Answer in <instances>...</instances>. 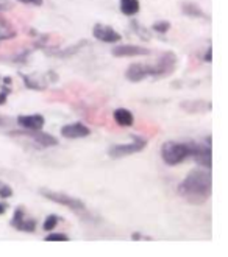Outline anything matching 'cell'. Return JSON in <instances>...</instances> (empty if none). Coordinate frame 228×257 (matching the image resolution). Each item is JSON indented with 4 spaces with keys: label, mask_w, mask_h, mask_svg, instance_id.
Instances as JSON below:
<instances>
[{
    "label": "cell",
    "mask_w": 228,
    "mask_h": 257,
    "mask_svg": "<svg viewBox=\"0 0 228 257\" xmlns=\"http://www.w3.org/2000/svg\"><path fill=\"white\" fill-rule=\"evenodd\" d=\"M0 123H2V118H0Z\"/></svg>",
    "instance_id": "obj_26"
},
{
    "label": "cell",
    "mask_w": 228,
    "mask_h": 257,
    "mask_svg": "<svg viewBox=\"0 0 228 257\" xmlns=\"http://www.w3.org/2000/svg\"><path fill=\"white\" fill-rule=\"evenodd\" d=\"M125 77L131 83H139V81L145 80L147 77H150L149 75V64H139V62L131 64V66L127 69Z\"/></svg>",
    "instance_id": "obj_13"
},
{
    "label": "cell",
    "mask_w": 228,
    "mask_h": 257,
    "mask_svg": "<svg viewBox=\"0 0 228 257\" xmlns=\"http://www.w3.org/2000/svg\"><path fill=\"white\" fill-rule=\"evenodd\" d=\"M93 34L96 39L106 42V44H114V42L122 41V34L119 31H116L109 25H103V24H97L93 30Z\"/></svg>",
    "instance_id": "obj_10"
},
{
    "label": "cell",
    "mask_w": 228,
    "mask_h": 257,
    "mask_svg": "<svg viewBox=\"0 0 228 257\" xmlns=\"http://www.w3.org/2000/svg\"><path fill=\"white\" fill-rule=\"evenodd\" d=\"M152 29L157 33H167L170 30V22L169 21H160L157 24H153Z\"/></svg>",
    "instance_id": "obj_19"
},
{
    "label": "cell",
    "mask_w": 228,
    "mask_h": 257,
    "mask_svg": "<svg viewBox=\"0 0 228 257\" xmlns=\"http://www.w3.org/2000/svg\"><path fill=\"white\" fill-rule=\"evenodd\" d=\"M5 210H6V204L0 203V215H2V214H5Z\"/></svg>",
    "instance_id": "obj_25"
},
{
    "label": "cell",
    "mask_w": 228,
    "mask_h": 257,
    "mask_svg": "<svg viewBox=\"0 0 228 257\" xmlns=\"http://www.w3.org/2000/svg\"><path fill=\"white\" fill-rule=\"evenodd\" d=\"M58 215H49L47 218H45V222H44V225H42V229L44 231H47V232H50V231H53L55 228H57V225H58Z\"/></svg>",
    "instance_id": "obj_18"
},
{
    "label": "cell",
    "mask_w": 228,
    "mask_h": 257,
    "mask_svg": "<svg viewBox=\"0 0 228 257\" xmlns=\"http://www.w3.org/2000/svg\"><path fill=\"white\" fill-rule=\"evenodd\" d=\"M198 165H202L205 169L211 170L213 165V150H211V137H208L206 142L197 143L194 142L193 145V156H191Z\"/></svg>",
    "instance_id": "obj_7"
},
{
    "label": "cell",
    "mask_w": 228,
    "mask_h": 257,
    "mask_svg": "<svg viewBox=\"0 0 228 257\" xmlns=\"http://www.w3.org/2000/svg\"><path fill=\"white\" fill-rule=\"evenodd\" d=\"M181 109H185L186 113L191 114H198V113H205L211 109V103L203 102V100H195V102H183L181 103Z\"/></svg>",
    "instance_id": "obj_14"
},
{
    "label": "cell",
    "mask_w": 228,
    "mask_h": 257,
    "mask_svg": "<svg viewBox=\"0 0 228 257\" xmlns=\"http://www.w3.org/2000/svg\"><path fill=\"white\" fill-rule=\"evenodd\" d=\"M8 94H10V89H8V87H3V90H2V92H0V105H5V103H6Z\"/></svg>",
    "instance_id": "obj_22"
},
{
    "label": "cell",
    "mask_w": 228,
    "mask_h": 257,
    "mask_svg": "<svg viewBox=\"0 0 228 257\" xmlns=\"http://www.w3.org/2000/svg\"><path fill=\"white\" fill-rule=\"evenodd\" d=\"M11 136L16 137H24V139L30 141L32 143H34L38 148H49V146H55L58 145V141L55 139L53 136L47 134V133H42L41 130L38 131H30V130H24V131H13L10 133Z\"/></svg>",
    "instance_id": "obj_6"
},
{
    "label": "cell",
    "mask_w": 228,
    "mask_h": 257,
    "mask_svg": "<svg viewBox=\"0 0 228 257\" xmlns=\"http://www.w3.org/2000/svg\"><path fill=\"white\" fill-rule=\"evenodd\" d=\"M183 13L189 17H205L203 10L195 3H185L183 5Z\"/></svg>",
    "instance_id": "obj_17"
},
{
    "label": "cell",
    "mask_w": 228,
    "mask_h": 257,
    "mask_svg": "<svg viewBox=\"0 0 228 257\" xmlns=\"http://www.w3.org/2000/svg\"><path fill=\"white\" fill-rule=\"evenodd\" d=\"M113 117H114L116 123H117V125H121V126H131L133 122H134L133 114L129 111V109H124V108L116 109L114 114H113Z\"/></svg>",
    "instance_id": "obj_15"
},
{
    "label": "cell",
    "mask_w": 228,
    "mask_h": 257,
    "mask_svg": "<svg viewBox=\"0 0 228 257\" xmlns=\"http://www.w3.org/2000/svg\"><path fill=\"white\" fill-rule=\"evenodd\" d=\"M39 194L47 198L50 201H53V203H57L60 206H66L69 207L70 210H74V212H80V210H85V203L78 198H74L70 195H66L63 194V192H57V190H47V189H42L39 190Z\"/></svg>",
    "instance_id": "obj_3"
},
{
    "label": "cell",
    "mask_w": 228,
    "mask_h": 257,
    "mask_svg": "<svg viewBox=\"0 0 228 257\" xmlns=\"http://www.w3.org/2000/svg\"><path fill=\"white\" fill-rule=\"evenodd\" d=\"M0 197H2L3 200L13 197V189L10 186H6V184H2L0 186Z\"/></svg>",
    "instance_id": "obj_21"
},
{
    "label": "cell",
    "mask_w": 228,
    "mask_h": 257,
    "mask_svg": "<svg viewBox=\"0 0 228 257\" xmlns=\"http://www.w3.org/2000/svg\"><path fill=\"white\" fill-rule=\"evenodd\" d=\"M19 2L27 3V5H36V6L42 5V0H19Z\"/></svg>",
    "instance_id": "obj_23"
},
{
    "label": "cell",
    "mask_w": 228,
    "mask_h": 257,
    "mask_svg": "<svg viewBox=\"0 0 228 257\" xmlns=\"http://www.w3.org/2000/svg\"><path fill=\"white\" fill-rule=\"evenodd\" d=\"M211 59H213V49H211V47H208V50H206V55H205L203 61H206V62H211Z\"/></svg>",
    "instance_id": "obj_24"
},
{
    "label": "cell",
    "mask_w": 228,
    "mask_h": 257,
    "mask_svg": "<svg viewBox=\"0 0 228 257\" xmlns=\"http://www.w3.org/2000/svg\"><path fill=\"white\" fill-rule=\"evenodd\" d=\"M177 55L172 52L163 53L157 64H149L150 69V77H164V75H170L172 72L177 67Z\"/></svg>",
    "instance_id": "obj_5"
},
{
    "label": "cell",
    "mask_w": 228,
    "mask_h": 257,
    "mask_svg": "<svg viewBox=\"0 0 228 257\" xmlns=\"http://www.w3.org/2000/svg\"><path fill=\"white\" fill-rule=\"evenodd\" d=\"M91 134V130L80 122L69 123L61 128V136L66 139H81V137H88Z\"/></svg>",
    "instance_id": "obj_11"
},
{
    "label": "cell",
    "mask_w": 228,
    "mask_h": 257,
    "mask_svg": "<svg viewBox=\"0 0 228 257\" xmlns=\"http://www.w3.org/2000/svg\"><path fill=\"white\" fill-rule=\"evenodd\" d=\"M44 123H45V118L41 114H30V115L17 117V125H19L22 130L38 131V130H42Z\"/></svg>",
    "instance_id": "obj_12"
},
{
    "label": "cell",
    "mask_w": 228,
    "mask_h": 257,
    "mask_svg": "<svg viewBox=\"0 0 228 257\" xmlns=\"http://www.w3.org/2000/svg\"><path fill=\"white\" fill-rule=\"evenodd\" d=\"M211 190H213L211 171L205 167L191 170L177 189L181 198H185L189 204L195 206L203 204L211 197Z\"/></svg>",
    "instance_id": "obj_1"
},
{
    "label": "cell",
    "mask_w": 228,
    "mask_h": 257,
    "mask_svg": "<svg viewBox=\"0 0 228 257\" xmlns=\"http://www.w3.org/2000/svg\"><path fill=\"white\" fill-rule=\"evenodd\" d=\"M10 225L17 229V231H22V232H34L36 229V220L30 218L29 215L25 214V209L24 207H17L14 210V215L11 218Z\"/></svg>",
    "instance_id": "obj_8"
},
{
    "label": "cell",
    "mask_w": 228,
    "mask_h": 257,
    "mask_svg": "<svg viewBox=\"0 0 228 257\" xmlns=\"http://www.w3.org/2000/svg\"><path fill=\"white\" fill-rule=\"evenodd\" d=\"M116 58H133V57H145V55H150L152 50L141 47V45H133V44H124V45H117L111 52Z\"/></svg>",
    "instance_id": "obj_9"
},
{
    "label": "cell",
    "mask_w": 228,
    "mask_h": 257,
    "mask_svg": "<svg viewBox=\"0 0 228 257\" xmlns=\"http://www.w3.org/2000/svg\"><path fill=\"white\" fill-rule=\"evenodd\" d=\"M45 240L47 242H67L69 240V237L67 235H65V234H55V232H52V234H49L47 237H45Z\"/></svg>",
    "instance_id": "obj_20"
},
{
    "label": "cell",
    "mask_w": 228,
    "mask_h": 257,
    "mask_svg": "<svg viewBox=\"0 0 228 257\" xmlns=\"http://www.w3.org/2000/svg\"><path fill=\"white\" fill-rule=\"evenodd\" d=\"M145 145H147V141H145L144 137H134V141H131L129 143L113 145L111 148L108 150V154H109V158H113V159H121V158H125V156L139 153L141 150L145 148Z\"/></svg>",
    "instance_id": "obj_4"
},
{
    "label": "cell",
    "mask_w": 228,
    "mask_h": 257,
    "mask_svg": "<svg viewBox=\"0 0 228 257\" xmlns=\"http://www.w3.org/2000/svg\"><path fill=\"white\" fill-rule=\"evenodd\" d=\"M194 142H164L161 145V158L170 167L185 162L193 156Z\"/></svg>",
    "instance_id": "obj_2"
},
{
    "label": "cell",
    "mask_w": 228,
    "mask_h": 257,
    "mask_svg": "<svg viewBox=\"0 0 228 257\" xmlns=\"http://www.w3.org/2000/svg\"><path fill=\"white\" fill-rule=\"evenodd\" d=\"M141 10L139 0H121V11L125 16H136Z\"/></svg>",
    "instance_id": "obj_16"
}]
</instances>
